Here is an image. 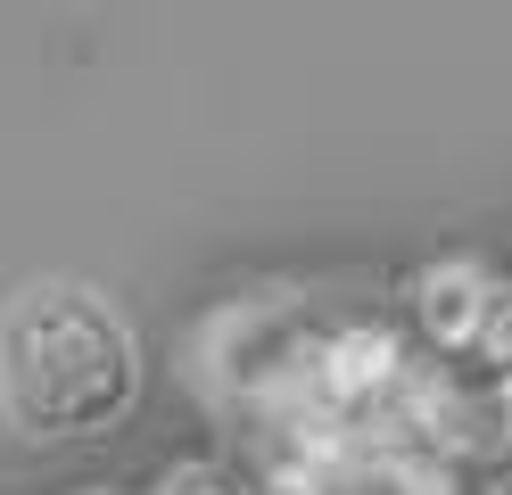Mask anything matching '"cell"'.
<instances>
[{"instance_id": "cell-1", "label": "cell", "mask_w": 512, "mask_h": 495, "mask_svg": "<svg viewBox=\"0 0 512 495\" xmlns=\"http://www.w3.org/2000/svg\"><path fill=\"white\" fill-rule=\"evenodd\" d=\"M133 396V339L108 297L34 281L0 314V405L25 438H83Z\"/></svg>"}]
</instances>
